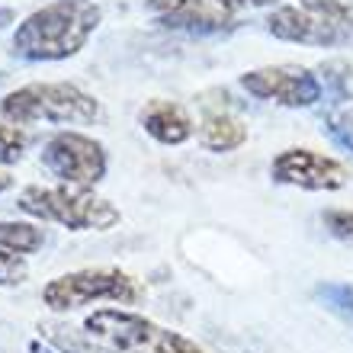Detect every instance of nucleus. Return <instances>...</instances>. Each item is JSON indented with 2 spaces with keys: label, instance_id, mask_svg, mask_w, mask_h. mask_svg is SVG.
<instances>
[{
  "label": "nucleus",
  "instance_id": "f3484780",
  "mask_svg": "<svg viewBox=\"0 0 353 353\" xmlns=\"http://www.w3.org/2000/svg\"><path fill=\"white\" fill-rule=\"evenodd\" d=\"M302 7L334 19L337 26H344L347 32H353V0H302Z\"/></svg>",
  "mask_w": 353,
  "mask_h": 353
},
{
  "label": "nucleus",
  "instance_id": "9d476101",
  "mask_svg": "<svg viewBox=\"0 0 353 353\" xmlns=\"http://www.w3.org/2000/svg\"><path fill=\"white\" fill-rule=\"evenodd\" d=\"M148 10L161 19V26L190 32H222L234 19L228 0H148Z\"/></svg>",
  "mask_w": 353,
  "mask_h": 353
},
{
  "label": "nucleus",
  "instance_id": "f257e3e1",
  "mask_svg": "<svg viewBox=\"0 0 353 353\" xmlns=\"http://www.w3.org/2000/svg\"><path fill=\"white\" fill-rule=\"evenodd\" d=\"M100 17L93 0H55L19 23L10 48L23 61H61L87 46Z\"/></svg>",
  "mask_w": 353,
  "mask_h": 353
},
{
  "label": "nucleus",
  "instance_id": "5701e85b",
  "mask_svg": "<svg viewBox=\"0 0 353 353\" xmlns=\"http://www.w3.org/2000/svg\"><path fill=\"white\" fill-rule=\"evenodd\" d=\"M10 23H13V10H7V7H0V29H7Z\"/></svg>",
  "mask_w": 353,
  "mask_h": 353
},
{
  "label": "nucleus",
  "instance_id": "f8f14e48",
  "mask_svg": "<svg viewBox=\"0 0 353 353\" xmlns=\"http://www.w3.org/2000/svg\"><path fill=\"white\" fill-rule=\"evenodd\" d=\"M199 141L205 151H234L248 141V125L232 112H209L199 125Z\"/></svg>",
  "mask_w": 353,
  "mask_h": 353
},
{
  "label": "nucleus",
  "instance_id": "0eeeda50",
  "mask_svg": "<svg viewBox=\"0 0 353 353\" xmlns=\"http://www.w3.org/2000/svg\"><path fill=\"white\" fill-rule=\"evenodd\" d=\"M241 87L257 100H273L279 106H292V110H305L321 100V77L312 74L302 65H270L241 74Z\"/></svg>",
  "mask_w": 353,
  "mask_h": 353
},
{
  "label": "nucleus",
  "instance_id": "b1692460",
  "mask_svg": "<svg viewBox=\"0 0 353 353\" xmlns=\"http://www.w3.org/2000/svg\"><path fill=\"white\" fill-rule=\"evenodd\" d=\"M7 186H10V176H7V174H0V193H3Z\"/></svg>",
  "mask_w": 353,
  "mask_h": 353
},
{
  "label": "nucleus",
  "instance_id": "9b49d317",
  "mask_svg": "<svg viewBox=\"0 0 353 353\" xmlns=\"http://www.w3.org/2000/svg\"><path fill=\"white\" fill-rule=\"evenodd\" d=\"M139 122H141V129L148 132L154 141H161V145H183V141L193 135L190 112H186L180 103H170V100L145 103Z\"/></svg>",
  "mask_w": 353,
  "mask_h": 353
},
{
  "label": "nucleus",
  "instance_id": "39448f33",
  "mask_svg": "<svg viewBox=\"0 0 353 353\" xmlns=\"http://www.w3.org/2000/svg\"><path fill=\"white\" fill-rule=\"evenodd\" d=\"M145 296V289L122 270L112 267H97V270H77V273H65V276L52 279L42 289V302L55 312H71V308L90 305V302H122L132 305Z\"/></svg>",
  "mask_w": 353,
  "mask_h": 353
},
{
  "label": "nucleus",
  "instance_id": "6ab92c4d",
  "mask_svg": "<svg viewBox=\"0 0 353 353\" xmlns=\"http://www.w3.org/2000/svg\"><path fill=\"white\" fill-rule=\"evenodd\" d=\"M325 125H327V132H331V139H334L337 145H344L347 151H353V106L337 110L334 116H327Z\"/></svg>",
  "mask_w": 353,
  "mask_h": 353
},
{
  "label": "nucleus",
  "instance_id": "dca6fc26",
  "mask_svg": "<svg viewBox=\"0 0 353 353\" xmlns=\"http://www.w3.org/2000/svg\"><path fill=\"white\" fill-rule=\"evenodd\" d=\"M39 331H42V337H48L52 344L61 347V350H68V353H100V347L93 344L90 337H87V341H81L74 327H65V325H55V321H46V325H39Z\"/></svg>",
  "mask_w": 353,
  "mask_h": 353
},
{
  "label": "nucleus",
  "instance_id": "4be33fe9",
  "mask_svg": "<svg viewBox=\"0 0 353 353\" xmlns=\"http://www.w3.org/2000/svg\"><path fill=\"white\" fill-rule=\"evenodd\" d=\"M234 10L238 7H270V3H276V0H228Z\"/></svg>",
  "mask_w": 353,
  "mask_h": 353
},
{
  "label": "nucleus",
  "instance_id": "4468645a",
  "mask_svg": "<svg viewBox=\"0 0 353 353\" xmlns=\"http://www.w3.org/2000/svg\"><path fill=\"white\" fill-rule=\"evenodd\" d=\"M321 71V81H325V90L331 93L334 103H347L353 100V65L344 58H331L318 68Z\"/></svg>",
  "mask_w": 353,
  "mask_h": 353
},
{
  "label": "nucleus",
  "instance_id": "393cba45",
  "mask_svg": "<svg viewBox=\"0 0 353 353\" xmlns=\"http://www.w3.org/2000/svg\"><path fill=\"white\" fill-rule=\"evenodd\" d=\"M32 350L36 353H52V350H46V347H39V344H32Z\"/></svg>",
  "mask_w": 353,
  "mask_h": 353
},
{
  "label": "nucleus",
  "instance_id": "412c9836",
  "mask_svg": "<svg viewBox=\"0 0 353 353\" xmlns=\"http://www.w3.org/2000/svg\"><path fill=\"white\" fill-rule=\"evenodd\" d=\"M321 222H325V228L334 234V238L353 241V212L350 209H327V212L321 215Z\"/></svg>",
  "mask_w": 353,
  "mask_h": 353
},
{
  "label": "nucleus",
  "instance_id": "a211bd4d",
  "mask_svg": "<svg viewBox=\"0 0 353 353\" xmlns=\"http://www.w3.org/2000/svg\"><path fill=\"white\" fill-rule=\"evenodd\" d=\"M26 151V135L13 122H0V164H17Z\"/></svg>",
  "mask_w": 353,
  "mask_h": 353
},
{
  "label": "nucleus",
  "instance_id": "6e6552de",
  "mask_svg": "<svg viewBox=\"0 0 353 353\" xmlns=\"http://www.w3.org/2000/svg\"><path fill=\"white\" fill-rule=\"evenodd\" d=\"M270 174H273L276 183L299 186V190H341L350 180V174H347L341 161L325 158V154L308 148L279 151L273 164H270Z\"/></svg>",
  "mask_w": 353,
  "mask_h": 353
},
{
  "label": "nucleus",
  "instance_id": "20e7f679",
  "mask_svg": "<svg viewBox=\"0 0 353 353\" xmlns=\"http://www.w3.org/2000/svg\"><path fill=\"white\" fill-rule=\"evenodd\" d=\"M19 209L42 222L68 225L74 232H106L119 225V209L84 186H26L19 193Z\"/></svg>",
  "mask_w": 353,
  "mask_h": 353
},
{
  "label": "nucleus",
  "instance_id": "ddd939ff",
  "mask_svg": "<svg viewBox=\"0 0 353 353\" xmlns=\"http://www.w3.org/2000/svg\"><path fill=\"white\" fill-rule=\"evenodd\" d=\"M46 241L42 228L29 222H0V248L13 254H36Z\"/></svg>",
  "mask_w": 353,
  "mask_h": 353
},
{
  "label": "nucleus",
  "instance_id": "423d86ee",
  "mask_svg": "<svg viewBox=\"0 0 353 353\" xmlns=\"http://www.w3.org/2000/svg\"><path fill=\"white\" fill-rule=\"evenodd\" d=\"M42 164L48 174L65 180L68 186H93L106 174V154L100 141L87 139L81 132H58L42 148Z\"/></svg>",
  "mask_w": 353,
  "mask_h": 353
},
{
  "label": "nucleus",
  "instance_id": "1a4fd4ad",
  "mask_svg": "<svg viewBox=\"0 0 353 353\" xmlns=\"http://www.w3.org/2000/svg\"><path fill=\"white\" fill-rule=\"evenodd\" d=\"M267 29L283 42H299V46H341L353 32L337 26L334 19L321 17L308 7H276L267 17Z\"/></svg>",
  "mask_w": 353,
  "mask_h": 353
},
{
  "label": "nucleus",
  "instance_id": "7ed1b4c3",
  "mask_svg": "<svg viewBox=\"0 0 353 353\" xmlns=\"http://www.w3.org/2000/svg\"><path fill=\"white\" fill-rule=\"evenodd\" d=\"M84 331L106 353H205L176 331H168V327L154 325L135 312H122V308L93 312L84 321Z\"/></svg>",
  "mask_w": 353,
  "mask_h": 353
},
{
  "label": "nucleus",
  "instance_id": "f03ea898",
  "mask_svg": "<svg viewBox=\"0 0 353 353\" xmlns=\"http://www.w3.org/2000/svg\"><path fill=\"white\" fill-rule=\"evenodd\" d=\"M0 116L13 125H87L100 116V103L74 84H26L0 100Z\"/></svg>",
  "mask_w": 353,
  "mask_h": 353
},
{
  "label": "nucleus",
  "instance_id": "aec40b11",
  "mask_svg": "<svg viewBox=\"0 0 353 353\" xmlns=\"http://www.w3.org/2000/svg\"><path fill=\"white\" fill-rule=\"evenodd\" d=\"M26 279V263H23V254L3 251L0 248V286H19Z\"/></svg>",
  "mask_w": 353,
  "mask_h": 353
},
{
  "label": "nucleus",
  "instance_id": "2eb2a0df",
  "mask_svg": "<svg viewBox=\"0 0 353 353\" xmlns=\"http://www.w3.org/2000/svg\"><path fill=\"white\" fill-rule=\"evenodd\" d=\"M315 299L331 312V315H337L344 325L353 327V286H344V283H325V286L315 289Z\"/></svg>",
  "mask_w": 353,
  "mask_h": 353
}]
</instances>
